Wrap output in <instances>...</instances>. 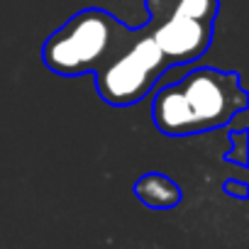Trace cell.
Segmentation results:
<instances>
[{"label": "cell", "mask_w": 249, "mask_h": 249, "mask_svg": "<svg viewBox=\"0 0 249 249\" xmlns=\"http://www.w3.org/2000/svg\"><path fill=\"white\" fill-rule=\"evenodd\" d=\"M225 191L232 193V196L244 198V193H247V183H242V181H227V183H225Z\"/></svg>", "instance_id": "52a82bcc"}, {"label": "cell", "mask_w": 249, "mask_h": 249, "mask_svg": "<svg viewBox=\"0 0 249 249\" xmlns=\"http://www.w3.org/2000/svg\"><path fill=\"white\" fill-rule=\"evenodd\" d=\"M135 196L147 208H154V210H169V208H176L181 203L178 183L159 171H149V174L140 176L135 183Z\"/></svg>", "instance_id": "5b68a950"}, {"label": "cell", "mask_w": 249, "mask_h": 249, "mask_svg": "<svg viewBox=\"0 0 249 249\" xmlns=\"http://www.w3.org/2000/svg\"><path fill=\"white\" fill-rule=\"evenodd\" d=\"M247 103L237 71L200 66L154 93L152 120L166 137H196L230 124Z\"/></svg>", "instance_id": "6da1fadb"}, {"label": "cell", "mask_w": 249, "mask_h": 249, "mask_svg": "<svg viewBox=\"0 0 249 249\" xmlns=\"http://www.w3.org/2000/svg\"><path fill=\"white\" fill-rule=\"evenodd\" d=\"M130 37L132 27L120 22L112 13L86 8L47 37L42 61L52 73L64 78L95 73Z\"/></svg>", "instance_id": "7a4b0ae2"}, {"label": "cell", "mask_w": 249, "mask_h": 249, "mask_svg": "<svg viewBox=\"0 0 249 249\" xmlns=\"http://www.w3.org/2000/svg\"><path fill=\"white\" fill-rule=\"evenodd\" d=\"M247 132L244 130H237V132H232L230 137L234 140V152H230V157L227 159H232V161H237L239 166H244L247 164V137H244Z\"/></svg>", "instance_id": "8992f818"}, {"label": "cell", "mask_w": 249, "mask_h": 249, "mask_svg": "<svg viewBox=\"0 0 249 249\" xmlns=\"http://www.w3.org/2000/svg\"><path fill=\"white\" fill-rule=\"evenodd\" d=\"M166 69L157 42L144 25H137L132 37L95 71V88L107 105H135L152 93Z\"/></svg>", "instance_id": "277c9868"}, {"label": "cell", "mask_w": 249, "mask_h": 249, "mask_svg": "<svg viewBox=\"0 0 249 249\" xmlns=\"http://www.w3.org/2000/svg\"><path fill=\"white\" fill-rule=\"evenodd\" d=\"M147 32L169 69L198 61L213 44L220 0H144Z\"/></svg>", "instance_id": "3957f363"}]
</instances>
